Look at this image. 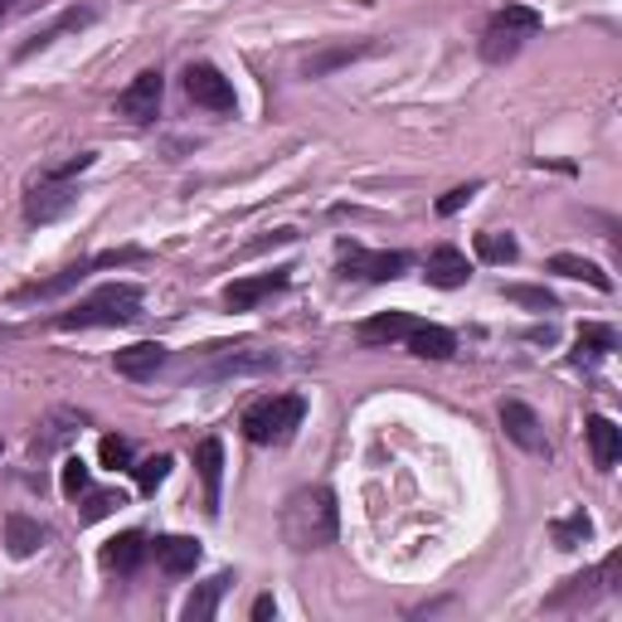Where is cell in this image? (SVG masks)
<instances>
[{"label":"cell","instance_id":"obj_2","mask_svg":"<svg viewBox=\"0 0 622 622\" xmlns=\"http://www.w3.org/2000/svg\"><path fill=\"white\" fill-rule=\"evenodd\" d=\"M89 166H93V151H79V156H69L63 166L39 171V176L30 180V195H25V220L30 224L63 220V214L79 204V185H73V176H79V171H89Z\"/></svg>","mask_w":622,"mask_h":622},{"label":"cell","instance_id":"obj_21","mask_svg":"<svg viewBox=\"0 0 622 622\" xmlns=\"http://www.w3.org/2000/svg\"><path fill=\"white\" fill-rule=\"evenodd\" d=\"M618 345L613 326H598V321H584L578 326V351H574V365H598L608 360V351Z\"/></svg>","mask_w":622,"mask_h":622},{"label":"cell","instance_id":"obj_3","mask_svg":"<svg viewBox=\"0 0 622 622\" xmlns=\"http://www.w3.org/2000/svg\"><path fill=\"white\" fill-rule=\"evenodd\" d=\"M141 316V287L132 282H107V287H97L93 297H83L79 307L59 312L54 321L63 326V331H83V326H127Z\"/></svg>","mask_w":622,"mask_h":622},{"label":"cell","instance_id":"obj_13","mask_svg":"<svg viewBox=\"0 0 622 622\" xmlns=\"http://www.w3.org/2000/svg\"><path fill=\"white\" fill-rule=\"evenodd\" d=\"M588 433V447H594V467L598 472H613L618 457H622V429L613 419H603V413H594V419L584 423Z\"/></svg>","mask_w":622,"mask_h":622},{"label":"cell","instance_id":"obj_14","mask_svg":"<svg viewBox=\"0 0 622 622\" xmlns=\"http://www.w3.org/2000/svg\"><path fill=\"white\" fill-rule=\"evenodd\" d=\"M146 535L141 530H122V535H113V540L103 544V570H113V574H132L141 560H146Z\"/></svg>","mask_w":622,"mask_h":622},{"label":"cell","instance_id":"obj_22","mask_svg":"<svg viewBox=\"0 0 622 622\" xmlns=\"http://www.w3.org/2000/svg\"><path fill=\"white\" fill-rule=\"evenodd\" d=\"M550 272H560V278H578V282H588V287H598V292H613V278H608V272L598 268L594 258L554 254V258H550Z\"/></svg>","mask_w":622,"mask_h":622},{"label":"cell","instance_id":"obj_28","mask_svg":"<svg viewBox=\"0 0 622 622\" xmlns=\"http://www.w3.org/2000/svg\"><path fill=\"white\" fill-rule=\"evenodd\" d=\"M506 292V302H520V307H530V312H554L560 302H554V292H544V287H526V282H510V287H501Z\"/></svg>","mask_w":622,"mask_h":622},{"label":"cell","instance_id":"obj_6","mask_svg":"<svg viewBox=\"0 0 622 622\" xmlns=\"http://www.w3.org/2000/svg\"><path fill=\"white\" fill-rule=\"evenodd\" d=\"M185 97H190L195 107H210V113H234L238 107L234 83H228L214 63H190V69H185Z\"/></svg>","mask_w":622,"mask_h":622},{"label":"cell","instance_id":"obj_1","mask_svg":"<svg viewBox=\"0 0 622 622\" xmlns=\"http://www.w3.org/2000/svg\"><path fill=\"white\" fill-rule=\"evenodd\" d=\"M282 540L292 544L297 554L307 550H321V544L336 540V526H341V516H336V496L326 486H302L287 496V506H282Z\"/></svg>","mask_w":622,"mask_h":622},{"label":"cell","instance_id":"obj_15","mask_svg":"<svg viewBox=\"0 0 622 622\" xmlns=\"http://www.w3.org/2000/svg\"><path fill=\"white\" fill-rule=\"evenodd\" d=\"M83 25H93V10L89 5H79V10H63L54 25H45V30H35V35L20 45V59H30V54H39V49H49V45H59L63 35H73V30H83Z\"/></svg>","mask_w":622,"mask_h":622},{"label":"cell","instance_id":"obj_9","mask_svg":"<svg viewBox=\"0 0 622 622\" xmlns=\"http://www.w3.org/2000/svg\"><path fill=\"white\" fill-rule=\"evenodd\" d=\"M287 282H292V268H272L263 278H238L224 287V302H228V312H254L258 302L272 297V292H282Z\"/></svg>","mask_w":622,"mask_h":622},{"label":"cell","instance_id":"obj_36","mask_svg":"<svg viewBox=\"0 0 622 622\" xmlns=\"http://www.w3.org/2000/svg\"><path fill=\"white\" fill-rule=\"evenodd\" d=\"M0 453H5V443H0Z\"/></svg>","mask_w":622,"mask_h":622},{"label":"cell","instance_id":"obj_17","mask_svg":"<svg viewBox=\"0 0 622 622\" xmlns=\"http://www.w3.org/2000/svg\"><path fill=\"white\" fill-rule=\"evenodd\" d=\"M195 472H200V482H204L210 510H220V482H224V443L220 438H204L195 447Z\"/></svg>","mask_w":622,"mask_h":622},{"label":"cell","instance_id":"obj_30","mask_svg":"<svg viewBox=\"0 0 622 622\" xmlns=\"http://www.w3.org/2000/svg\"><path fill=\"white\" fill-rule=\"evenodd\" d=\"M83 491H89V462H83V457H69V462H63V496L79 501Z\"/></svg>","mask_w":622,"mask_h":622},{"label":"cell","instance_id":"obj_25","mask_svg":"<svg viewBox=\"0 0 622 622\" xmlns=\"http://www.w3.org/2000/svg\"><path fill=\"white\" fill-rule=\"evenodd\" d=\"M477 258H482V263L506 268V263H516V258H520V244L510 234H496V228H491V234H477Z\"/></svg>","mask_w":622,"mask_h":622},{"label":"cell","instance_id":"obj_11","mask_svg":"<svg viewBox=\"0 0 622 622\" xmlns=\"http://www.w3.org/2000/svg\"><path fill=\"white\" fill-rule=\"evenodd\" d=\"M278 365H282L278 351H228L214 360V365H204L200 375L204 379H238V375H268V369H278Z\"/></svg>","mask_w":622,"mask_h":622},{"label":"cell","instance_id":"obj_19","mask_svg":"<svg viewBox=\"0 0 622 622\" xmlns=\"http://www.w3.org/2000/svg\"><path fill=\"white\" fill-rule=\"evenodd\" d=\"M156 564L166 574H190L195 564H200V540H190V535H161L156 540Z\"/></svg>","mask_w":622,"mask_h":622},{"label":"cell","instance_id":"obj_20","mask_svg":"<svg viewBox=\"0 0 622 622\" xmlns=\"http://www.w3.org/2000/svg\"><path fill=\"white\" fill-rule=\"evenodd\" d=\"M403 341H409V351L419 355V360H447V355L457 351L453 331H447V326H429V321H419L409 336H403Z\"/></svg>","mask_w":622,"mask_h":622},{"label":"cell","instance_id":"obj_34","mask_svg":"<svg viewBox=\"0 0 622 622\" xmlns=\"http://www.w3.org/2000/svg\"><path fill=\"white\" fill-rule=\"evenodd\" d=\"M254 618H258V622H263V618H278V603H272V598H258V603H254Z\"/></svg>","mask_w":622,"mask_h":622},{"label":"cell","instance_id":"obj_4","mask_svg":"<svg viewBox=\"0 0 622 622\" xmlns=\"http://www.w3.org/2000/svg\"><path fill=\"white\" fill-rule=\"evenodd\" d=\"M302 413H307V403L297 395L258 399V403H248V413H244V438L258 443V447H278L302 429Z\"/></svg>","mask_w":622,"mask_h":622},{"label":"cell","instance_id":"obj_18","mask_svg":"<svg viewBox=\"0 0 622 622\" xmlns=\"http://www.w3.org/2000/svg\"><path fill=\"white\" fill-rule=\"evenodd\" d=\"M423 278L433 287H462L472 278V268H467V254H457V248H433L429 263H423Z\"/></svg>","mask_w":622,"mask_h":622},{"label":"cell","instance_id":"obj_16","mask_svg":"<svg viewBox=\"0 0 622 622\" xmlns=\"http://www.w3.org/2000/svg\"><path fill=\"white\" fill-rule=\"evenodd\" d=\"M413 326L419 321H413L409 312H379V316H369V321H360L355 341L360 345H389V341H403Z\"/></svg>","mask_w":622,"mask_h":622},{"label":"cell","instance_id":"obj_23","mask_svg":"<svg viewBox=\"0 0 622 622\" xmlns=\"http://www.w3.org/2000/svg\"><path fill=\"white\" fill-rule=\"evenodd\" d=\"M234 584L228 574H214L210 584H200L190 598H185V622H210L214 613H220V598H224V588Z\"/></svg>","mask_w":622,"mask_h":622},{"label":"cell","instance_id":"obj_12","mask_svg":"<svg viewBox=\"0 0 622 622\" xmlns=\"http://www.w3.org/2000/svg\"><path fill=\"white\" fill-rule=\"evenodd\" d=\"M113 365H117V375H127V379H156V369L166 365V345L137 341V345H127V351H117Z\"/></svg>","mask_w":622,"mask_h":622},{"label":"cell","instance_id":"obj_29","mask_svg":"<svg viewBox=\"0 0 622 622\" xmlns=\"http://www.w3.org/2000/svg\"><path fill=\"white\" fill-rule=\"evenodd\" d=\"M166 477H171V457H166V453H161V457H146V462L137 467V486H141V491H156L161 482H166Z\"/></svg>","mask_w":622,"mask_h":622},{"label":"cell","instance_id":"obj_26","mask_svg":"<svg viewBox=\"0 0 622 622\" xmlns=\"http://www.w3.org/2000/svg\"><path fill=\"white\" fill-rule=\"evenodd\" d=\"M588 535H594V520H588L584 510H574L570 520H554V544H560V550H578Z\"/></svg>","mask_w":622,"mask_h":622},{"label":"cell","instance_id":"obj_24","mask_svg":"<svg viewBox=\"0 0 622 622\" xmlns=\"http://www.w3.org/2000/svg\"><path fill=\"white\" fill-rule=\"evenodd\" d=\"M39 544H45V526H39V520H30V516H10L5 520V550L15 554V560H30V554L39 550Z\"/></svg>","mask_w":622,"mask_h":622},{"label":"cell","instance_id":"obj_32","mask_svg":"<svg viewBox=\"0 0 622 622\" xmlns=\"http://www.w3.org/2000/svg\"><path fill=\"white\" fill-rule=\"evenodd\" d=\"M97 453H103V467H132V443L127 438H103V447H97Z\"/></svg>","mask_w":622,"mask_h":622},{"label":"cell","instance_id":"obj_10","mask_svg":"<svg viewBox=\"0 0 622 622\" xmlns=\"http://www.w3.org/2000/svg\"><path fill=\"white\" fill-rule=\"evenodd\" d=\"M409 268V254H365V248H345V278H365V282H395Z\"/></svg>","mask_w":622,"mask_h":622},{"label":"cell","instance_id":"obj_35","mask_svg":"<svg viewBox=\"0 0 622 622\" xmlns=\"http://www.w3.org/2000/svg\"><path fill=\"white\" fill-rule=\"evenodd\" d=\"M10 5H15V0H0V20H5V15H10Z\"/></svg>","mask_w":622,"mask_h":622},{"label":"cell","instance_id":"obj_8","mask_svg":"<svg viewBox=\"0 0 622 622\" xmlns=\"http://www.w3.org/2000/svg\"><path fill=\"white\" fill-rule=\"evenodd\" d=\"M501 429H506V438L516 447H526V453H550V443H544V429H540V413L530 409V403L520 399H506L501 403Z\"/></svg>","mask_w":622,"mask_h":622},{"label":"cell","instance_id":"obj_7","mask_svg":"<svg viewBox=\"0 0 622 622\" xmlns=\"http://www.w3.org/2000/svg\"><path fill=\"white\" fill-rule=\"evenodd\" d=\"M161 93H166V79H161V69L137 73L132 89L117 97V113H122L127 122H137V127L156 122V113H161Z\"/></svg>","mask_w":622,"mask_h":622},{"label":"cell","instance_id":"obj_31","mask_svg":"<svg viewBox=\"0 0 622 622\" xmlns=\"http://www.w3.org/2000/svg\"><path fill=\"white\" fill-rule=\"evenodd\" d=\"M360 54H369V45H360V49H331V54H321V59H307V79H321L326 69H336V63H351V59H360Z\"/></svg>","mask_w":622,"mask_h":622},{"label":"cell","instance_id":"obj_5","mask_svg":"<svg viewBox=\"0 0 622 622\" xmlns=\"http://www.w3.org/2000/svg\"><path fill=\"white\" fill-rule=\"evenodd\" d=\"M540 10H530V5H506V10H496V15L486 20V30H482V59L486 63H506V59H516L520 45H526L530 35H540Z\"/></svg>","mask_w":622,"mask_h":622},{"label":"cell","instance_id":"obj_33","mask_svg":"<svg viewBox=\"0 0 622 622\" xmlns=\"http://www.w3.org/2000/svg\"><path fill=\"white\" fill-rule=\"evenodd\" d=\"M472 195H477V185H457V190H447L438 200V214H457L467 200H472Z\"/></svg>","mask_w":622,"mask_h":622},{"label":"cell","instance_id":"obj_27","mask_svg":"<svg viewBox=\"0 0 622 622\" xmlns=\"http://www.w3.org/2000/svg\"><path fill=\"white\" fill-rule=\"evenodd\" d=\"M117 506H127V496H122V491H89V501H83L79 520H83V526H93V520L113 516Z\"/></svg>","mask_w":622,"mask_h":622}]
</instances>
